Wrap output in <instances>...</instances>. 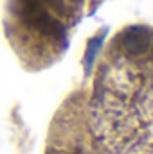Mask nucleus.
Wrapping results in <instances>:
<instances>
[{
  "label": "nucleus",
  "mask_w": 153,
  "mask_h": 154,
  "mask_svg": "<svg viewBox=\"0 0 153 154\" xmlns=\"http://www.w3.org/2000/svg\"><path fill=\"white\" fill-rule=\"evenodd\" d=\"M83 0H7L5 34L15 50L56 43L65 34V13Z\"/></svg>",
  "instance_id": "nucleus-1"
},
{
  "label": "nucleus",
  "mask_w": 153,
  "mask_h": 154,
  "mask_svg": "<svg viewBox=\"0 0 153 154\" xmlns=\"http://www.w3.org/2000/svg\"><path fill=\"white\" fill-rule=\"evenodd\" d=\"M121 47L130 54V56H141L148 50L150 47V34L144 27H130L121 34Z\"/></svg>",
  "instance_id": "nucleus-2"
}]
</instances>
